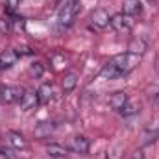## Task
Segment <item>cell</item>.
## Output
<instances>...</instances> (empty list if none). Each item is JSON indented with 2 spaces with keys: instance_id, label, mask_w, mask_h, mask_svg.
<instances>
[{
  "instance_id": "cell-9",
  "label": "cell",
  "mask_w": 159,
  "mask_h": 159,
  "mask_svg": "<svg viewBox=\"0 0 159 159\" xmlns=\"http://www.w3.org/2000/svg\"><path fill=\"white\" fill-rule=\"evenodd\" d=\"M128 102H129V96H128V93H124V91H117V93H113V94L109 96V107L115 109V111H120Z\"/></svg>"
},
{
  "instance_id": "cell-6",
  "label": "cell",
  "mask_w": 159,
  "mask_h": 159,
  "mask_svg": "<svg viewBox=\"0 0 159 159\" xmlns=\"http://www.w3.org/2000/svg\"><path fill=\"white\" fill-rule=\"evenodd\" d=\"M4 139H6V143H7L11 148H15V150H26V148H28V141H26L19 131H7V133L4 135Z\"/></svg>"
},
{
  "instance_id": "cell-1",
  "label": "cell",
  "mask_w": 159,
  "mask_h": 159,
  "mask_svg": "<svg viewBox=\"0 0 159 159\" xmlns=\"http://www.w3.org/2000/svg\"><path fill=\"white\" fill-rule=\"evenodd\" d=\"M143 56L139 54H131V52H122V54H117L113 59H111V65L119 70L120 76H126L129 74L133 69H137V65L141 63Z\"/></svg>"
},
{
  "instance_id": "cell-13",
  "label": "cell",
  "mask_w": 159,
  "mask_h": 159,
  "mask_svg": "<svg viewBox=\"0 0 159 159\" xmlns=\"http://www.w3.org/2000/svg\"><path fill=\"white\" fill-rule=\"evenodd\" d=\"M44 150H46V154H48L50 157H56V159L65 157V156L69 154V148L63 146V144H57V143H50V144H46Z\"/></svg>"
},
{
  "instance_id": "cell-16",
  "label": "cell",
  "mask_w": 159,
  "mask_h": 159,
  "mask_svg": "<svg viewBox=\"0 0 159 159\" xmlns=\"http://www.w3.org/2000/svg\"><path fill=\"white\" fill-rule=\"evenodd\" d=\"M76 85H78V74L76 72H67L61 80V87L65 93H72L76 89Z\"/></svg>"
},
{
  "instance_id": "cell-23",
  "label": "cell",
  "mask_w": 159,
  "mask_h": 159,
  "mask_svg": "<svg viewBox=\"0 0 159 159\" xmlns=\"http://www.w3.org/2000/svg\"><path fill=\"white\" fill-rule=\"evenodd\" d=\"M7 152H4V150H0V159H9V156H6Z\"/></svg>"
},
{
  "instance_id": "cell-7",
  "label": "cell",
  "mask_w": 159,
  "mask_h": 159,
  "mask_svg": "<svg viewBox=\"0 0 159 159\" xmlns=\"http://www.w3.org/2000/svg\"><path fill=\"white\" fill-rule=\"evenodd\" d=\"M89 148H91V141L85 137V135H74L70 139V150L76 152V154H89Z\"/></svg>"
},
{
  "instance_id": "cell-24",
  "label": "cell",
  "mask_w": 159,
  "mask_h": 159,
  "mask_svg": "<svg viewBox=\"0 0 159 159\" xmlns=\"http://www.w3.org/2000/svg\"><path fill=\"white\" fill-rule=\"evenodd\" d=\"M156 56H157V65H159V50H157V54H156Z\"/></svg>"
},
{
  "instance_id": "cell-8",
  "label": "cell",
  "mask_w": 159,
  "mask_h": 159,
  "mask_svg": "<svg viewBox=\"0 0 159 159\" xmlns=\"http://www.w3.org/2000/svg\"><path fill=\"white\" fill-rule=\"evenodd\" d=\"M37 106H39L37 91H24V94L20 98V109L22 111H30V109H35Z\"/></svg>"
},
{
  "instance_id": "cell-14",
  "label": "cell",
  "mask_w": 159,
  "mask_h": 159,
  "mask_svg": "<svg viewBox=\"0 0 159 159\" xmlns=\"http://www.w3.org/2000/svg\"><path fill=\"white\" fill-rule=\"evenodd\" d=\"M37 94H39V104H48L52 98H54V85L52 83H43L39 89H37Z\"/></svg>"
},
{
  "instance_id": "cell-21",
  "label": "cell",
  "mask_w": 159,
  "mask_h": 159,
  "mask_svg": "<svg viewBox=\"0 0 159 159\" xmlns=\"http://www.w3.org/2000/svg\"><path fill=\"white\" fill-rule=\"evenodd\" d=\"M129 159H144V154H143V150H135V152L129 156Z\"/></svg>"
},
{
  "instance_id": "cell-22",
  "label": "cell",
  "mask_w": 159,
  "mask_h": 159,
  "mask_svg": "<svg viewBox=\"0 0 159 159\" xmlns=\"http://www.w3.org/2000/svg\"><path fill=\"white\" fill-rule=\"evenodd\" d=\"M19 2H20V0H7V6H9V9H15V7L19 6Z\"/></svg>"
},
{
  "instance_id": "cell-19",
  "label": "cell",
  "mask_w": 159,
  "mask_h": 159,
  "mask_svg": "<svg viewBox=\"0 0 159 159\" xmlns=\"http://www.w3.org/2000/svg\"><path fill=\"white\" fill-rule=\"evenodd\" d=\"M146 94H148L150 98H159V83L150 85V87H148V91H146Z\"/></svg>"
},
{
  "instance_id": "cell-15",
  "label": "cell",
  "mask_w": 159,
  "mask_h": 159,
  "mask_svg": "<svg viewBox=\"0 0 159 159\" xmlns=\"http://www.w3.org/2000/svg\"><path fill=\"white\" fill-rule=\"evenodd\" d=\"M146 50H148V44H146V41L143 39V37H135V39L129 41V44H128V52H131V54L143 56Z\"/></svg>"
},
{
  "instance_id": "cell-4",
  "label": "cell",
  "mask_w": 159,
  "mask_h": 159,
  "mask_svg": "<svg viewBox=\"0 0 159 159\" xmlns=\"http://www.w3.org/2000/svg\"><path fill=\"white\" fill-rule=\"evenodd\" d=\"M111 28L119 34H129L133 28V20H131V17H128L124 13H117L111 17Z\"/></svg>"
},
{
  "instance_id": "cell-11",
  "label": "cell",
  "mask_w": 159,
  "mask_h": 159,
  "mask_svg": "<svg viewBox=\"0 0 159 159\" xmlns=\"http://www.w3.org/2000/svg\"><path fill=\"white\" fill-rule=\"evenodd\" d=\"M141 11H143L141 0H124V2H122V13H124V15L135 17V15H141Z\"/></svg>"
},
{
  "instance_id": "cell-17",
  "label": "cell",
  "mask_w": 159,
  "mask_h": 159,
  "mask_svg": "<svg viewBox=\"0 0 159 159\" xmlns=\"http://www.w3.org/2000/svg\"><path fill=\"white\" fill-rule=\"evenodd\" d=\"M139 111H141V104H139V102H128L119 113L122 117H133V115H137Z\"/></svg>"
},
{
  "instance_id": "cell-12",
  "label": "cell",
  "mask_w": 159,
  "mask_h": 159,
  "mask_svg": "<svg viewBox=\"0 0 159 159\" xmlns=\"http://www.w3.org/2000/svg\"><path fill=\"white\" fill-rule=\"evenodd\" d=\"M54 129H56V122H54V120H44V122H39V124L35 126L34 135L39 137V139H44V137H48Z\"/></svg>"
},
{
  "instance_id": "cell-20",
  "label": "cell",
  "mask_w": 159,
  "mask_h": 159,
  "mask_svg": "<svg viewBox=\"0 0 159 159\" xmlns=\"http://www.w3.org/2000/svg\"><path fill=\"white\" fill-rule=\"evenodd\" d=\"M30 72H32V74H35V76H41V74H43V65H41V63H34Z\"/></svg>"
},
{
  "instance_id": "cell-3",
  "label": "cell",
  "mask_w": 159,
  "mask_h": 159,
  "mask_svg": "<svg viewBox=\"0 0 159 159\" xmlns=\"http://www.w3.org/2000/svg\"><path fill=\"white\" fill-rule=\"evenodd\" d=\"M22 94H24V89L20 85H0V102L4 104L20 102Z\"/></svg>"
},
{
  "instance_id": "cell-2",
  "label": "cell",
  "mask_w": 159,
  "mask_h": 159,
  "mask_svg": "<svg viewBox=\"0 0 159 159\" xmlns=\"http://www.w3.org/2000/svg\"><path fill=\"white\" fill-rule=\"evenodd\" d=\"M78 9H80L78 0H65L57 9V24H59V28H69L72 24Z\"/></svg>"
},
{
  "instance_id": "cell-10",
  "label": "cell",
  "mask_w": 159,
  "mask_h": 159,
  "mask_svg": "<svg viewBox=\"0 0 159 159\" xmlns=\"http://www.w3.org/2000/svg\"><path fill=\"white\" fill-rule=\"evenodd\" d=\"M19 59V52H15L13 48H7L0 54V69H11Z\"/></svg>"
},
{
  "instance_id": "cell-5",
  "label": "cell",
  "mask_w": 159,
  "mask_h": 159,
  "mask_svg": "<svg viewBox=\"0 0 159 159\" xmlns=\"http://www.w3.org/2000/svg\"><path fill=\"white\" fill-rule=\"evenodd\" d=\"M91 24L96 30H106L107 26H111V17L106 9H94L91 13Z\"/></svg>"
},
{
  "instance_id": "cell-18",
  "label": "cell",
  "mask_w": 159,
  "mask_h": 159,
  "mask_svg": "<svg viewBox=\"0 0 159 159\" xmlns=\"http://www.w3.org/2000/svg\"><path fill=\"white\" fill-rule=\"evenodd\" d=\"M102 76H104V78H107V80H117V78H120L119 70L111 65V61H107V63L104 65V69H102Z\"/></svg>"
}]
</instances>
